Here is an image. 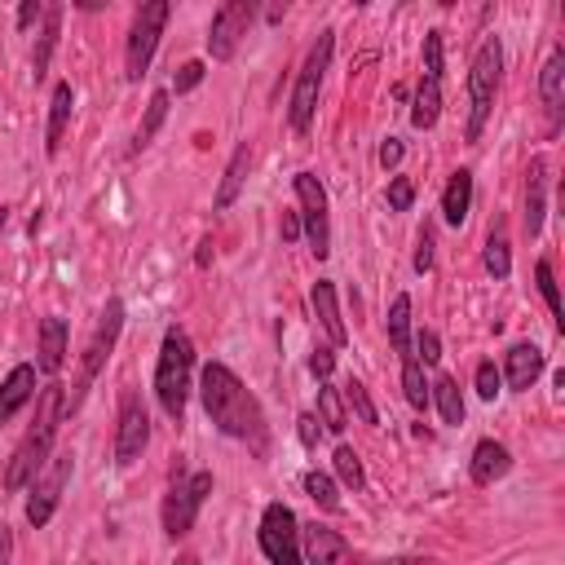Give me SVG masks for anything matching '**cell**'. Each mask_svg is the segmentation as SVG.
Wrapping results in <instances>:
<instances>
[{
    "mask_svg": "<svg viewBox=\"0 0 565 565\" xmlns=\"http://www.w3.org/2000/svg\"><path fill=\"white\" fill-rule=\"evenodd\" d=\"M199 398H203V411L217 429L235 442H248L256 455H265V442H269V429H265V411L261 402L248 393V385L226 367V363H208L203 376H199Z\"/></svg>",
    "mask_w": 565,
    "mask_h": 565,
    "instance_id": "obj_1",
    "label": "cell"
},
{
    "mask_svg": "<svg viewBox=\"0 0 565 565\" xmlns=\"http://www.w3.org/2000/svg\"><path fill=\"white\" fill-rule=\"evenodd\" d=\"M66 415V398L62 385H45L40 389V406H36V424L27 429V438L18 442L10 468H5V490L18 494L23 486H32L40 477V468L53 460V438H58V424Z\"/></svg>",
    "mask_w": 565,
    "mask_h": 565,
    "instance_id": "obj_2",
    "label": "cell"
},
{
    "mask_svg": "<svg viewBox=\"0 0 565 565\" xmlns=\"http://www.w3.org/2000/svg\"><path fill=\"white\" fill-rule=\"evenodd\" d=\"M190 372H194V344H190V336L181 327H168L164 344H160V363H155V398H160L164 415L177 419V424L186 415Z\"/></svg>",
    "mask_w": 565,
    "mask_h": 565,
    "instance_id": "obj_3",
    "label": "cell"
},
{
    "mask_svg": "<svg viewBox=\"0 0 565 565\" xmlns=\"http://www.w3.org/2000/svg\"><path fill=\"white\" fill-rule=\"evenodd\" d=\"M500 76H504V45L500 36H486L481 49L473 53V66H468V128L464 137L468 141H481L486 133V120L494 111V93H500Z\"/></svg>",
    "mask_w": 565,
    "mask_h": 565,
    "instance_id": "obj_4",
    "label": "cell"
},
{
    "mask_svg": "<svg viewBox=\"0 0 565 565\" xmlns=\"http://www.w3.org/2000/svg\"><path fill=\"white\" fill-rule=\"evenodd\" d=\"M331 49H336V32H318L301 76H297V89H292V102H288V120L297 133H310L314 115H318V93H323V76L331 66Z\"/></svg>",
    "mask_w": 565,
    "mask_h": 565,
    "instance_id": "obj_5",
    "label": "cell"
},
{
    "mask_svg": "<svg viewBox=\"0 0 565 565\" xmlns=\"http://www.w3.org/2000/svg\"><path fill=\"white\" fill-rule=\"evenodd\" d=\"M261 552L269 565H305V552H301V522L288 504H265L261 513Z\"/></svg>",
    "mask_w": 565,
    "mask_h": 565,
    "instance_id": "obj_6",
    "label": "cell"
},
{
    "mask_svg": "<svg viewBox=\"0 0 565 565\" xmlns=\"http://www.w3.org/2000/svg\"><path fill=\"white\" fill-rule=\"evenodd\" d=\"M168 14H173L168 0H151V5L137 10L133 32H128V53H124V76H128L133 85L151 71V58H155V45H160V36H164Z\"/></svg>",
    "mask_w": 565,
    "mask_h": 565,
    "instance_id": "obj_7",
    "label": "cell"
},
{
    "mask_svg": "<svg viewBox=\"0 0 565 565\" xmlns=\"http://www.w3.org/2000/svg\"><path fill=\"white\" fill-rule=\"evenodd\" d=\"M208 494H212V473L208 468H199L190 477H177L168 486V494H164V535L168 539L190 535V526H194V517H199Z\"/></svg>",
    "mask_w": 565,
    "mask_h": 565,
    "instance_id": "obj_8",
    "label": "cell"
},
{
    "mask_svg": "<svg viewBox=\"0 0 565 565\" xmlns=\"http://www.w3.org/2000/svg\"><path fill=\"white\" fill-rule=\"evenodd\" d=\"M120 331H124V301H120V297H111V301H106V310H102V318H98V331H93V340H89V349H85L80 385H76V393H71V402H66V406H80V398L89 393V385H93V380H98V372L106 367V359H111V349H115Z\"/></svg>",
    "mask_w": 565,
    "mask_h": 565,
    "instance_id": "obj_9",
    "label": "cell"
},
{
    "mask_svg": "<svg viewBox=\"0 0 565 565\" xmlns=\"http://www.w3.org/2000/svg\"><path fill=\"white\" fill-rule=\"evenodd\" d=\"M297 199H301V230H305V239H310V248H314V256L323 261L327 252H331V222H327V190H323V181L314 177V173H297Z\"/></svg>",
    "mask_w": 565,
    "mask_h": 565,
    "instance_id": "obj_10",
    "label": "cell"
},
{
    "mask_svg": "<svg viewBox=\"0 0 565 565\" xmlns=\"http://www.w3.org/2000/svg\"><path fill=\"white\" fill-rule=\"evenodd\" d=\"M252 18H256L252 0H226V5L212 14V27H208V53H212V62H230L235 58V49L248 36Z\"/></svg>",
    "mask_w": 565,
    "mask_h": 565,
    "instance_id": "obj_11",
    "label": "cell"
},
{
    "mask_svg": "<svg viewBox=\"0 0 565 565\" xmlns=\"http://www.w3.org/2000/svg\"><path fill=\"white\" fill-rule=\"evenodd\" d=\"M147 442H151V415H147V406H141V398L128 389V393L120 398V424H115V464H120V468L137 464V460H141V451H147Z\"/></svg>",
    "mask_w": 565,
    "mask_h": 565,
    "instance_id": "obj_12",
    "label": "cell"
},
{
    "mask_svg": "<svg viewBox=\"0 0 565 565\" xmlns=\"http://www.w3.org/2000/svg\"><path fill=\"white\" fill-rule=\"evenodd\" d=\"M66 481H71V455H53V460L40 468V477L32 481L27 522H32L36 530H45V526L53 522V513H58V504H62V490H66Z\"/></svg>",
    "mask_w": 565,
    "mask_h": 565,
    "instance_id": "obj_13",
    "label": "cell"
},
{
    "mask_svg": "<svg viewBox=\"0 0 565 565\" xmlns=\"http://www.w3.org/2000/svg\"><path fill=\"white\" fill-rule=\"evenodd\" d=\"M305 561L310 565H359V556H353L349 539L327 530V526H305Z\"/></svg>",
    "mask_w": 565,
    "mask_h": 565,
    "instance_id": "obj_14",
    "label": "cell"
},
{
    "mask_svg": "<svg viewBox=\"0 0 565 565\" xmlns=\"http://www.w3.org/2000/svg\"><path fill=\"white\" fill-rule=\"evenodd\" d=\"M508 468H513V455H508L504 442L481 438V442L473 447V464H468V473H473L477 486H494L500 477H508Z\"/></svg>",
    "mask_w": 565,
    "mask_h": 565,
    "instance_id": "obj_15",
    "label": "cell"
},
{
    "mask_svg": "<svg viewBox=\"0 0 565 565\" xmlns=\"http://www.w3.org/2000/svg\"><path fill=\"white\" fill-rule=\"evenodd\" d=\"M36 398V367L32 363H18L14 372H10V380L0 385V429L27 406Z\"/></svg>",
    "mask_w": 565,
    "mask_h": 565,
    "instance_id": "obj_16",
    "label": "cell"
},
{
    "mask_svg": "<svg viewBox=\"0 0 565 565\" xmlns=\"http://www.w3.org/2000/svg\"><path fill=\"white\" fill-rule=\"evenodd\" d=\"M539 98H543L548 120L561 124V115H565V49H552V58L543 62V71H539Z\"/></svg>",
    "mask_w": 565,
    "mask_h": 565,
    "instance_id": "obj_17",
    "label": "cell"
},
{
    "mask_svg": "<svg viewBox=\"0 0 565 565\" xmlns=\"http://www.w3.org/2000/svg\"><path fill=\"white\" fill-rule=\"evenodd\" d=\"M543 217H548V160L535 155L526 173V235L530 239L543 230Z\"/></svg>",
    "mask_w": 565,
    "mask_h": 565,
    "instance_id": "obj_18",
    "label": "cell"
},
{
    "mask_svg": "<svg viewBox=\"0 0 565 565\" xmlns=\"http://www.w3.org/2000/svg\"><path fill=\"white\" fill-rule=\"evenodd\" d=\"M504 376H508V389L526 393V389L543 376V349H535V344H513V349H508V363H504Z\"/></svg>",
    "mask_w": 565,
    "mask_h": 565,
    "instance_id": "obj_19",
    "label": "cell"
},
{
    "mask_svg": "<svg viewBox=\"0 0 565 565\" xmlns=\"http://www.w3.org/2000/svg\"><path fill=\"white\" fill-rule=\"evenodd\" d=\"M62 363H66V318L49 314V318L40 323V359H36V367H40L45 376H58Z\"/></svg>",
    "mask_w": 565,
    "mask_h": 565,
    "instance_id": "obj_20",
    "label": "cell"
},
{
    "mask_svg": "<svg viewBox=\"0 0 565 565\" xmlns=\"http://www.w3.org/2000/svg\"><path fill=\"white\" fill-rule=\"evenodd\" d=\"M71 111H76V89H71L66 80L53 89V102H49V128H45V155L53 160L62 151V133L71 124Z\"/></svg>",
    "mask_w": 565,
    "mask_h": 565,
    "instance_id": "obj_21",
    "label": "cell"
},
{
    "mask_svg": "<svg viewBox=\"0 0 565 565\" xmlns=\"http://www.w3.org/2000/svg\"><path fill=\"white\" fill-rule=\"evenodd\" d=\"M468 208H473V173L460 168V173H451V181L442 190V222L460 230L468 222Z\"/></svg>",
    "mask_w": 565,
    "mask_h": 565,
    "instance_id": "obj_22",
    "label": "cell"
},
{
    "mask_svg": "<svg viewBox=\"0 0 565 565\" xmlns=\"http://www.w3.org/2000/svg\"><path fill=\"white\" fill-rule=\"evenodd\" d=\"M310 297H314V314H318L327 340H331V344H344L349 331H344V318H340V305H336V282H331V278H318Z\"/></svg>",
    "mask_w": 565,
    "mask_h": 565,
    "instance_id": "obj_23",
    "label": "cell"
},
{
    "mask_svg": "<svg viewBox=\"0 0 565 565\" xmlns=\"http://www.w3.org/2000/svg\"><path fill=\"white\" fill-rule=\"evenodd\" d=\"M248 164H252V151H248V141H243V147H235V155H230V164H226V177H222V186H217V199H212V208H217V212H226V208L239 199L243 177H248Z\"/></svg>",
    "mask_w": 565,
    "mask_h": 565,
    "instance_id": "obj_24",
    "label": "cell"
},
{
    "mask_svg": "<svg viewBox=\"0 0 565 565\" xmlns=\"http://www.w3.org/2000/svg\"><path fill=\"white\" fill-rule=\"evenodd\" d=\"M438 115H442V76H424L419 93H415V106H411V124L415 128H434Z\"/></svg>",
    "mask_w": 565,
    "mask_h": 565,
    "instance_id": "obj_25",
    "label": "cell"
},
{
    "mask_svg": "<svg viewBox=\"0 0 565 565\" xmlns=\"http://www.w3.org/2000/svg\"><path fill=\"white\" fill-rule=\"evenodd\" d=\"M402 393L415 411H429V380H424V363L415 359V353L402 359Z\"/></svg>",
    "mask_w": 565,
    "mask_h": 565,
    "instance_id": "obj_26",
    "label": "cell"
},
{
    "mask_svg": "<svg viewBox=\"0 0 565 565\" xmlns=\"http://www.w3.org/2000/svg\"><path fill=\"white\" fill-rule=\"evenodd\" d=\"M429 402H438V411H442L447 424H464V398H460V385L451 376H438L429 385Z\"/></svg>",
    "mask_w": 565,
    "mask_h": 565,
    "instance_id": "obj_27",
    "label": "cell"
},
{
    "mask_svg": "<svg viewBox=\"0 0 565 565\" xmlns=\"http://www.w3.org/2000/svg\"><path fill=\"white\" fill-rule=\"evenodd\" d=\"M164 120H168V89L151 93V102H147V120H141V128H137V137H133V151H147V147H151V137L160 133Z\"/></svg>",
    "mask_w": 565,
    "mask_h": 565,
    "instance_id": "obj_28",
    "label": "cell"
},
{
    "mask_svg": "<svg viewBox=\"0 0 565 565\" xmlns=\"http://www.w3.org/2000/svg\"><path fill=\"white\" fill-rule=\"evenodd\" d=\"M58 27H62V5H45V32H40V45L32 53V66H36V80L49 71V53L58 45Z\"/></svg>",
    "mask_w": 565,
    "mask_h": 565,
    "instance_id": "obj_29",
    "label": "cell"
},
{
    "mask_svg": "<svg viewBox=\"0 0 565 565\" xmlns=\"http://www.w3.org/2000/svg\"><path fill=\"white\" fill-rule=\"evenodd\" d=\"M318 424L327 434H344V398H340V389H331V385H318Z\"/></svg>",
    "mask_w": 565,
    "mask_h": 565,
    "instance_id": "obj_30",
    "label": "cell"
},
{
    "mask_svg": "<svg viewBox=\"0 0 565 565\" xmlns=\"http://www.w3.org/2000/svg\"><path fill=\"white\" fill-rule=\"evenodd\" d=\"M389 344L402 353H411V297H398L393 310H389Z\"/></svg>",
    "mask_w": 565,
    "mask_h": 565,
    "instance_id": "obj_31",
    "label": "cell"
},
{
    "mask_svg": "<svg viewBox=\"0 0 565 565\" xmlns=\"http://www.w3.org/2000/svg\"><path fill=\"white\" fill-rule=\"evenodd\" d=\"M305 494L323 508V513H340V490H336V481L327 477V473H318V468H310L305 473Z\"/></svg>",
    "mask_w": 565,
    "mask_h": 565,
    "instance_id": "obj_32",
    "label": "cell"
},
{
    "mask_svg": "<svg viewBox=\"0 0 565 565\" xmlns=\"http://www.w3.org/2000/svg\"><path fill=\"white\" fill-rule=\"evenodd\" d=\"M535 282H539V292H543V301H548V310H552V318H556V331H565V310H561V292H556V278H552V265H548V261L535 265Z\"/></svg>",
    "mask_w": 565,
    "mask_h": 565,
    "instance_id": "obj_33",
    "label": "cell"
},
{
    "mask_svg": "<svg viewBox=\"0 0 565 565\" xmlns=\"http://www.w3.org/2000/svg\"><path fill=\"white\" fill-rule=\"evenodd\" d=\"M331 464H336V473H340V481L344 486H353V490H363V460H359V451L353 447H336V455H331Z\"/></svg>",
    "mask_w": 565,
    "mask_h": 565,
    "instance_id": "obj_34",
    "label": "cell"
},
{
    "mask_svg": "<svg viewBox=\"0 0 565 565\" xmlns=\"http://www.w3.org/2000/svg\"><path fill=\"white\" fill-rule=\"evenodd\" d=\"M486 269L494 278H508L513 274V256H508V239L504 235H490L486 239Z\"/></svg>",
    "mask_w": 565,
    "mask_h": 565,
    "instance_id": "obj_35",
    "label": "cell"
},
{
    "mask_svg": "<svg viewBox=\"0 0 565 565\" xmlns=\"http://www.w3.org/2000/svg\"><path fill=\"white\" fill-rule=\"evenodd\" d=\"M344 402L353 406V415H359L363 424H376V406L367 398V385L363 380H344Z\"/></svg>",
    "mask_w": 565,
    "mask_h": 565,
    "instance_id": "obj_36",
    "label": "cell"
},
{
    "mask_svg": "<svg viewBox=\"0 0 565 565\" xmlns=\"http://www.w3.org/2000/svg\"><path fill=\"white\" fill-rule=\"evenodd\" d=\"M500 385H504L500 367H494V363H477V398L494 402V398H500Z\"/></svg>",
    "mask_w": 565,
    "mask_h": 565,
    "instance_id": "obj_37",
    "label": "cell"
},
{
    "mask_svg": "<svg viewBox=\"0 0 565 565\" xmlns=\"http://www.w3.org/2000/svg\"><path fill=\"white\" fill-rule=\"evenodd\" d=\"M411 203H415V181H411V177H393V181H389V208H393V212H406Z\"/></svg>",
    "mask_w": 565,
    "mask_h": 565,
    "instance_id": "obj_38",
    "label": "cell"
},
{
    "mask_svg": "<svg viewBox=\"0 0 565 565\" xmlns=\"http://www.w3.org/2000/svg\"><path fill=\"white\" fill-rule=\"evenodd\" d=\"M199 80H203V62H181L173 76V93H190V89H199Z\"/></svg>",
    "mask_w": 565,
    "mask_h": 565,
    "instance_id": "obj_39",
    "label": "cell"
},
{
    "mask_svg": "<svg viewBox=\"0 0 565 565\" xmlns=\"http://www.w3.org/2000/svg\"><path fill=\"white\" fill-rule=\"evenodd\" d=\"M310 372L327 385L331 380V372H336V353H331V344H314V353H310Z\"/></svg>",
    "mask_w": 565,
    "mask_h": 565,
    "instance_id": "obj_40",
    "label": "cell"
},
{
    "mask_svg": "<svg viewBox=\"0 0 565 565\" xmlns=\"http://www.w3.org/2000/svg\"><path fill=\"white\" fill-rule=\"evenodd\" d=\"M415 349H419L415 359H419L424 367H434V363L442 359V344H438V331H419V336H415Z\"/></svg>",
    "mask_w": 565,
    "mask_h": 565,
    "instance_id": "obj_41",
    "label": "cell"
},
{
    "mask_svg": "<svg viewBox=\"0 0 565 565\" xmlns=\"http://www.w3.org/2000/svg\"><path fill=\"white\" fill-rule=\"evenodd\" d=\"M318 434H323V429H318V415H314V411H301V415H297V438H301V447L314 451V447H318Z\"/></svg>",
    "mask_w": 565,
    "mask_h": 565,
    "instance_id": "obj_42",
    "label": "cell"
},
{
    "mask_svg": "<svg viewBox=\"0 0 565 565\" xmlns=\"http://www.w3.org/2000/svg\"><path fill=\"white\" fill-rule=\"evenodd\" d=\"M429 269H434V230L424 226V235L415 243V274H429Z\"/></svg>",
    "mask_w": 565,
    "mask_h": 565,
    "instance_id": "obj_43",
    "label": "cell"
},
{
    "mask_svg": "<svg viewBox=\"0 0 565 565\" xmlns=\"http://www.w3.org/2000/svg\"><path fill=\"white\" fill-rule=\"evenodd\" d=\"M402 151H406V147H402L398 137H385V141H380V168H398V164H402Z\"/></svg>",
    "mask_w": 565,
    "mask_h": 565,
    "instance_id": "obj_44",
    "label": "cell"
},
{
    "mask_svg": "<svg viewBox=\"0 0 565 565\" xmlns=\"http://www.w3.org/2000/svg\"><path fill=\"white\" fill-rule=\"evenodd\" d=\"M36 18H45V5H40V0H23V10H18V27L27 32Z\"/></svg>",
    "mask_w": 565,
    "mask_h": 565,
    "instance_id": "obj_45",
    "label": "cell"
},
{
    "mask_svg": "<svg viewBox=\"0 0 565 565\" xmlns=\"http://www.w3.org/2000/svg\"><path fill=\"white\" fill-rule=\"evenodd\" d=\"M301 239V212H282V243Z\"/></svg>",
    "mask_w": 565,
    "mask_h": 565,
    "instance_id": "obj_46",
    "label": "cell"
},
{
    "mask_svg": "<svg viewBox=\"0 0 565 565\" xmlns=\"http://www.w3.org/2000/svg\"><path fill=\"white\" fill-rule=\"evenodd\" d=\"M0 565H14V535H10V526H0Z\"/></svg>",
    "mask_w": 565,
    "mask_h": 565,
    "instance_id": "obj_47",
    "label": "cell"
},
{
    "mask_svg": "<svg viewBox=\"0 0 565 565\" xmlns=\"http://www.w3.org/2000/svg\"><path fill=\"white\" fill-rule=\"evenodd\" d=\"M380 565H429V561H380Z\"/></svg>",
    "mask_w": 565,
    "mask_h": 565,
    "instance_id": "obj_48",
    "label": "cell"
},
{
    "mask_svg": "<svg viewBox=\"0 0 565 565\" xmlns=\"http://www.w3.org/2000/svg\"><path fill=\"white\" fill-rule=\"evenodd\" d=\"M173 565H199V561H194V556H177Z\"/></svg>",
    "mask_w": 565,
    "mask_h": 565,
    "instance_id": "obj_49",
    "label": "cell"
}]
</instances>
